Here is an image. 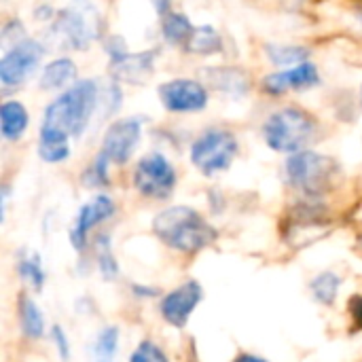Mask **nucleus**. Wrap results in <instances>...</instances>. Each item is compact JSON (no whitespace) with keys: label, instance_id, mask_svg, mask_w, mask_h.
I'll return each mask as SVG.
<instances>
[{"label":"nucleus","instance_id":"nucleus-1","mask_svg":"<svg viewBox=\"0 0 362 362\" xmlns=\"http://www.w3.org/2000/svg\"><path fill=\"white\" fill-rule=\"evenodd\" d=\"M98 106L95 81H81L53 100L42 117L38 155L47 163H62L70 157V138L85 132Z\"/></svg>","mask_w":362,"mask_h":362},{"label":"nucleus","instance_id":"nucleus-2","mask_svg":"<svg viewBox=\"0 0 362 362\" xmlns=\"http://www.w3.org/2000/svg\"><path fill=\"white\" fill-rule=\"evenodd\" d=\"M153 231L165 246L187 255H195L216 240V229L197 210L187 206H174L157 214Z\"/></svg>","mask_w":362,"mask_h":362},{"label":"nucleus","instance_id":"nucleus-3","mask_svg":"<svg viewBox=\"0 0 362 362\" xmlns=\"http://www.w3.org/2000/svg\"><path fill=\"white\" fill-rule=\"evenodd\" d=\"M102 30L100 13L89 0H72L53 23V40L59 47L70 49H87Z\"/></svg>","mask_w":362,"mask_h":362},{"label":"nucleus","instance_id":"nucleus-4","mask_svg":"<svg viewBox=\"0 0 362 362\" xmlns=\"http://www.w3.org/2000/svg\"><path fill=\"white\" fill-rule=\"evenodd\" d=\"M316 123L301 108H282L274 112L263 125V138L269 148L278 153H301L314 138Z\"/></svg>","mask_w":362,"mask_h":362},{"label":"nucleus","instance_id":"nucleus-5","mask_svg":"<svg viewBox=\"0 0 362 362\" xmlns=\"http://www.w3.org/2000/svg\"><path fill=\"white\" fill-rule=\"evenodd\" d=\"M286 176L295 189L308 195H322L335 185L339 168L331 157L318 155L314 151H301L288 157Z\"/></svg>","mask_w":362,"mask_h":362},{"label":"nucleus","instance_id":"nucleus-6","mask_svg":"<svg viewBox=\"0 0 362 362\" xmlns=\"http://www.w3.org/2000/svg\"><path fill=\"white\" fill-rule=\"evenodd\" d=\"M238 140L231 132L210 129L193 142L191 161L202 174L214 176L231 168L233 159L238 157Z\"/></svg>","mask_w":362,"mask_h":362},{"label":"nucleus","instance_id":"nucleus-7","mask_svg":"<svg viewBox=\"0 0 362 362\" xmlns=\"http://www.w3.org/2000/svg\"><path fill=\"white\" fill-rule=\"evenodd\" d=\"M134 187L144 197L168 199L176 187V172L163 155L151 153L138 161L134 170Z\"/></svg>","mask_w":362,"mask_h":362},{"label":"nucleus","instance_id":"nucleus-8","mask_svg":"<svg viewBox=\"0 0 362 362\" xmlns=\"http://www.w3.org/2000/svg\"><path fill=\"white\" fill-rule=\"evenodd\" d=\"M42 53H45V49L36 40H28L25 38L19 45H13L4 53V57L0 59V81L6 87L21 85L36 70Z\"/></svg>","mask_w":362,"mask_h":362},{"label":"nucleus","instance_id":"nucleus-9","mask_svg":"<svg viewBox=\"0 0 362 362\" xmlns=\"http://www.w3.org/2000/svg\"><path fill=\"white\" fill-rule=\"evenodd\" d=\"M142 121L140 119H121L112 123L102 140L100 155L110 163H127L140 142Z\"/></svg>","mask_w":362,"mask_h":362},{"label":"nucleus","instance_id":"nucleus-10","mask_svg":"<svg viewBox=\"0 0 362 362\" xmlns=\"http://www.w3.org/2000/svg\"><path fill=\"white\" fill-rule=\"evenodd\" d=\"M159 100L170 112H197L208 104V91L191 78H174L159 87Z\"/></svg>","mask_w":362,"mask_h":362},{"label":"nucleus","instance_id":"nucleus-11","mask_svg":"<svg viewBox=\"0 0 362 362\" xmlns=\"http://www.w3.org/2000/svg\"><path fill=\"white\" fill-rule=\"evenodd\" d=\"M202 299H204V288L199 286V282L189 280V282L180 284L178 288H174L170 295H165L159 310L168 325L182 329V327H187L191 314L202 303Z\"/></svg>","mask_w":362,"mask_h":362},{"label":"nucleus","instance_id":"nucleus-12","mask_svg":"<svg viewBox=\"0 0 362 362\" xmlns=\"http://www.w3.org/2000/svg\"><path fill=\"white\" fill-rule=\"evenodd\" d=\"M115 210H117L115 202L108 195H104V193L95 195L85 206H81V210L76 214V221H74V227L70 229V242H72L74 250H83L85 244H87L89 231L95 225L106 223L115 214Z\"/></svg>","mask_w":362,"mask_h":362},{"label":"nucleus","instance_id":"nucleus-13","mask_svg":"<svg viewBox=\"0 0 362 362\" xmlns=\"http://www.w3.org/2000/svg\"><path fill=\"white\" fill-rule=\"evenodd\" d=\"M318 81H320V76H318L316 66L310 64V62H303V64H297L291 70H284V72H276V74L265 76L263 78V87L269 93H284V91H293V89H310V87H316Z\"/></svg>","mask_w":362,"mask_h":362},{"label":"nucleus","instance_id":"nucleus-14","mask_svg":"<svg viewBox=\"0 0 362 362\" xmlns=\"http://www.w3.org/2000/svg\"><path fill=\"white\" fill-rule=\"evenodd\" d=\"M153 62H155V53L153 51L136 53V55L123 53V55L112 59V74L119 81L140 83V81H144L153 72Z\"/></svg>","mask_w":362,"mask_h":362},{"label":"nucleus","instance_id":"nucleus-15","mask_svg":"<svg viewBox=\"0 0 362 362\" xmlns=\"http://www.w3.org/2000/svg\"><path fill=\"white\" fill-rule=\"evenodd\" d=\"M0 127L6 140H17L28 127V110L19 102H4L0 108Z\"/></svg>","mask_w":362,"mask_h":362},{"label":"nucleus","instance_id":"nucleus-16","mask_svg":"<svg viewBox=\"0 0 362 362\" xmlns=\"http://www.w3.org/2000/svg\"><path fill=\"white\" fill-rule=\"evenodd\" d=\"M76 78V66L72 59L68 57H59L55 62H51L49 66H45L42 76H40V87L42 89H62L66 85H70Z\"/></svg>","mask_w":362,"mask_h":362},{"label":"nucleus","instance_id":"nucleus-17","mask_svg":"<svg viewBox=\"0 0 362 362\" xmlns=\"http://www.w3.org/2000/svg\"><path fill=\"white\" fill-rule=\"evenodd\" d=\"M19 322H21V331H23L25 337L40 339L45 335L42 312L36 305V301L30 299V297H21V301H19Z\"/></svg>","mask_w":362,"mask_h":362},{"label":"nucleus","instance_id":"nucleus-18","mask_svg":"<svg viewBox=\"0 0 362 362\" xmlns=\"http://www.w3.org/2000/svg\"><path fill=\"white\" fill-rule=\"evenodd\" d=\"M208 81L223 91H231V93H244L248 89V78L242 70H233V68H212L206 72Z\"/></svg>","mask_w":362,"mask_h":362},{"label":"nucleus","instance_id":"nucleus-19","mask_svg":"<svg viewBox=\"0 0 362 362\" xmlns=\"http://www.w3.org/2000/svg\"><path fill=\"white\" fill-rule=\"evenodd\" d=\"M195 25L180 13H168L163 19V36L168 42L172 45H185L189 42V38L193 36Z\"/></svg>","mask_w":362,"mask_h":362},{"label":"nucleus","instance_id":"nucleus-20","mask_svg":"<svg viewBox=\"0 0 362 362\" xmlns=\"http://www.w3.org/2000/svg\"><path fill=\"white\" fill-rule=\"evenodd\" d=\"M17 272L21 280H25L34 291H40L45 284V269L40 263L38 252H21L17 261Z\"/></svg>","mask_w":362,"mask_h":362},{"label":"nucleus","instance_id":"nucleus-21","mask_svg":"<svg viewBox=\"0 0 362 362\" xmlns=\"http://www.w3.org/2000/svg\"><path fill=\"white\" fill-rule=\"evenodd\" d=\"M221 36L212 25H204V28H195L193 36L187 42V49L193 53H202V55H210L221 51Z\"/></svg>","mask_w":362,"mask_h":362},{"label":"nucleus","instance_id":"nucleus-22","mask_svg":"<svg viewBox=\"0 0 362 362\" xmlns=\"http://www.w3.org/2000/svg\"><path fill=\"white\" fill-rule=\"evenodd\" d=\"M119 346V329L106 327L100 331L95 346H93V361L95 362H112Z\"/></svg>","mask_w":362,"mask_h":362},{"label":"nucleus","instance_id":"nucleus-23","mask_svg":"<svg viewBox=\"0 0 362 362\" xmlns=\"http://www.w3.org/2000/svg\"><path fill=\"white\" fill-rule=\"evenodd\" d=\"M341 286V278L327 272V274H320L314 282H312V293L316 297V301L325 303V305H331L337 297V291Z\"/></svg>","mask_w":362,"mask_h":362},{"label":"nucleus","instance_id":"nucleus-24","mask_svg":"<svg viewBox=\"0 0 362 362\" xmlns=\"http://www.w3.org/2000/svg\"><path fill=\"white\" fill-rule=\"evenodd\" d=\"M267 57L278 64V66H288V64H303L308 59V49L303 47H284V45H269Z\"/></svg>","mask_w":362,"mask_h":362},{"label":"nucleus","instance_id":"nucleus-25","mask_svg":"<svg viewBox=\"0 0 362 362\" xmlns=\"http://www.w3.org/2000/svg\"><path fill=\"white\" fill-rule=\"evenodd\" d=\"M98 267L106 280H115L119 276V265L115 261L112 246H110V235L106 233L98 238Z\"/></svg>","mask_w":362,"mask_h":362},{"label":"nucleus","instance_id":"nucleus-26","mask_svg":"<svg viewBox=\"0 0 362 362\" xmlns=\"http://www.w3.org/2000/svg\"><path fill=\"white\" fill-rule=\"evenodd\" d=\"M108 159H104L100 153L93 161V165L89 168L87 174H83V182H87L89 187H106L108 185Z\"/></svg>","mask_w":362,"mask_h":362},{"label":"nucleus","instance_id":"nucleus-27","mask_svg":"<svg viewBox=\"0 0 362 362\" xmlns=\"http://www.w3.org/2000/svg\"><path fill=\"white\" fill-rule=\"evenodd\" d=\"M129 362H170L159 346L153 341H142L129 356Z\"/></svg>","mask_w":362,"mask_h":362},{"label":"nucleus","instance_id":"nucleus-28","mask_svg":"<svg viewBox=\"0 0 362 362\" xmlns=\"http://www.w3.org/2000/svg\"><path fill=\"white\" fill-rule=\"evenodd\" d=\"M51 339H53V344H55V350H57L62 362H70V344H68V337H66V333H64V329H62L59 325L53 327Z\"/></svg>","mask_w":362,"mask_h":362},{"label":"nucleus","instance_id":"nucleus-29","mask_svg":"<svg viewBox=\"0 0 362 362\" xmlns=\"http://www.w3.org/2000/svg\"><path fill=\"white\" fill-rule=\"evenodd\" d=\"M352 314H354L356 325L362 327V297H358V299H354V301H352Z\"/></svg>","mask_w":362,"mask_h":362},{"label":"nucleus","instance_id":"nucleus-30","mask_svg":"<svg viewBox=\"0 0 362 362\" xmlns=\"http://www.w3.org/2000/svg\"><path fill=\"white\" fill-rule=\"evenodd\" d=\"M151 2H153V6H155V11L159 15H168V8H170V2L172 0H151Z\"/></svg>","mask_w":362,"mask_h":362},{"label":"nucleus","instance_id":"nucleus-31","mask_svg":"<svg viewBox=\"0 0 362 362\" xmlns=\"http://www.w3.org/2000/svg\"><path fill=\"white\" fill-rule=\"evenodd\" d=\"M235 362H267L265 358H261V356H255V354H242V356H238Z\"/></svg>","mask_w":362,"mask_h":362},{"label":"nucleus","instance_id":"nucleus-32","mask_svg":"<svg viewBox=\"0 0 362 362\" xmlns=\"http://www.w3.org/2000/svg\"><path fill=\"white\" fill-rule=\"evenodd\" d=\"M361 98H362V93H361Z\"/></svg>","mask_w":362,"mask_h":362}]
</instances>
